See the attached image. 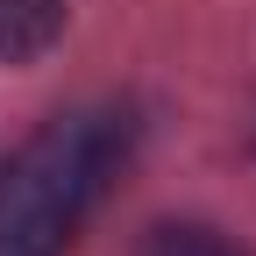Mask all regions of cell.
Returning a JSON list of instances; mask_svg holds the SVG:
<instances>
[{"instance_id":"1","label":"cell","mask_w":256,"mask_h":256,"mask_svg":"<svg viewBox=\"0 0 256 256\" xmlns=\"http://www.w3.org/2000/svg\"><path fill=\"white\" fill-rule=\"evenodd\" d=\"M128 156V114L78 107L43 121L0 171V256H64Z\"/></svg>"},{"instance_id":"2","label":"cell","mask_w":256,"mask_h":256,"mask_svg":"<svg viewBox=\"0 0 256 256\" xmlns=\"http://www.w3.org/2000/svg\"><path fill=\"white\" fill-rule=\"evenodd\" d=\"M64 0H0V64H28L57 43Z\"/></svg>"},{"instance_id":"3","label":"cell","mask_w":256,"mask_h":256,"mask_svg":"<svg viewBox=\"0 0 256 256\" xmlns=\"http://www.w3.org/2000/svg\"><path fill=\"white\" fill-rule=\"evenodd\" d=\"M136 256H242V249L228 235H214V228H178L171 220V228H150Z\"/></svg>"}]
</instances>
